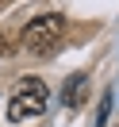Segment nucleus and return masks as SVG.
<instances>
[{
	"instance_id": "obj_2",
	"label": "nucleus",
	"mask_w": 119,
	"mask_h": 127,
	"mask_svg": "<svg viewBox=\"0 0 119 127\" xmlns=\"http://www.w3.org/2000/svg\"><path fill=\"white\" fill-rule=\"evenodd\" d=\"M46 100H50V89L42 77H23L16 89V96L8 100V119L12 123H27V119H39L46 112Z\"/></svg>"
},
{
	"instance_id": "obj_3",
	"label": "nucleus",
	"mask_w": 119,
	"mask_h": 127,
	"mask_svg": "<svg viewBox=\"0 0 119 127\" xmlns=\"http://www.w3.org/2000/svg\"><path fill=\"white\" fill-rule=\"evenodd\" d=\"M85 85H88V73H73V77L65 81V89H62V100L69 104V108H77V104L85 100Z\"/></svg>"
},
{
	"instance_id": "obj_1",
	"label": "nucleus",
	"mask_w": 119,
	"mask_h": 127,
	"mask_svg": "<svg viewBox=\"0 0 119 127\" xmlns=\"http://www.w3.org/2000/svg\"><path fill=\"white\" fill-rule=\"evenodd\" d=\"M62 35H65V19L58 12H46V16H35L31 23L23 27V50L35 58H50L58 54L62 46Z\"/></svg>"
}]
</instances>
